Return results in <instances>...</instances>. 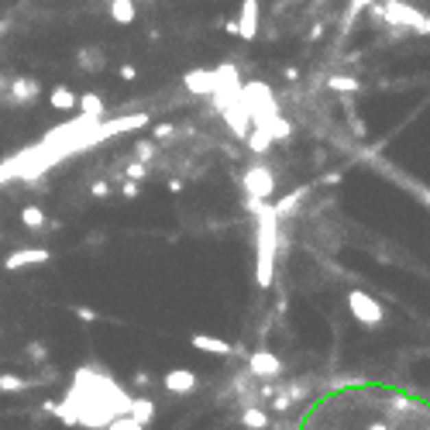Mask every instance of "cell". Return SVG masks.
Here are the masks:
<instances>
[{"instance_id":"12","label":"cell","mask_w":430,"mask_h":430,"mask_svg":"<svg viewBox=\"0 0 430 430\" xmlns=\"http://www.w3.org/2000/svg\"><path fill=\"white\" fill-rule=\"evenodd\" d=\"M245 141H248V148H252L255 155H265V152H272V145H276L272 134H269V128H255V124H252V131H248Z\"/></svg>"},{"instance_id":"29","label":"cell","mask_w":430,"mask_h":430,"mask_svg":"<svg viewBox=\"0 0 430 430\" xmlns=\"http://www.w3.org/2000/svg\"><path fill=\"white\" fill-rule=\"evenodd\" d=\"M176 134V128L172 124H155V141H162V138H172Z\"/></svg>"},{"instance_id":"17","label":"cell","mask_w":430,"mask_h":430,"mask_svg":"<svg viewBox=\"0 0 430 430\" xmlns=\"http://www.w3.org/2000/svg\"><path fill=\"white\" fill-rule=\"evenodd\" d=\"M76 100H80V97H76L69 86H52V93H49V104H52L56 110H73Z\"/></svg>"},{"instance_id":"26","label":"cell","mask_w":430,"mask_h":430,"mask_svg":"<svg viewBox=\"0 0 430 430\" xmlns=\"http://www.w3.org/2000/svg\"><path fill=\"white\" fill-rule=\"evenodd\" d=\"M269 131H272V141H283V138H289V134H293V124L279 114V117L272 121V128H269Z\"/></svg>"},{"instance_id":"1","label":"cell","mask_w":430,"mask_h":430,"mask_svg":"<svg viewBox=\"0 0 430 430\" xmlns=\"http://www.w3.org/2000/svg\"><path fill=\"white\" fill-rule=\"evenodd\" d=\"M255 286L269 289L276 279V252H279V217L269 200L255 206Z\"/></svg>"},{"instance_id":"33","label":"cell","mask_w":430,"mask_h":430,"mask_svg":"<svg viewBox=\"0 0 430 430\" xmlns=\"http://www.w3.org/2000/svg\"><path fill=\"white\" fill-rule=\"evenodd\" d=\"M107 193H110L107 182H93V196H107Z\"/></svg>"},{"instance_id":"20","label":"cell","mask_w":430,"mask_h":430,"mask_svg":"<svg viewBox=\"0 0 430 430\" xmlns=\"http://www.w3.org/2000/svg\"><path fill=\"white\" fill-rule=\"evenodd\" d=\"M241 423H245L248 430H265V427H269V413L259 409V406H245V409H241Z\"/></svg>"},{"instance_id":"32","label":"cell","mask_w":430,"mask_h":430,"mask_svg":"<svg viewBox=\"0 0 430 430\" xmlns=\"http://www.w3.org/2000/svg\"><path fill=\"white\" fill-rule=\"evenodd\" d=\"M134 76H138L134 66H121V80H134Z\"/></svg>"},{"instance_id":"24","label":"cell","mask_w":430,"mask_h":430,"mask_svg":"<svg viewBox=\"0 0 430 430\" xmlns=\"http://www.w3.org/2000/svg\"><path fill=\"white\" fill-rule=\"evenodd\" d=\"M121 176H124V179H134V182H145V179H148V165L134 158V162H128V165L121 169Z\"/></svg>"},{"instance_id":"30","label":"cell","mask_w":430,"mask_h":430,"mask_svg":"<svg viewBox=\"0 0 430 430\" xmlns=\"http://www.w3.org/2000/svg\"><path fill=\"white\" fill-rule=\"evenodd\" d=\"M121 193H124V196H138V182H134V179H124V182H121Z\"/></svg>"},{"instance_id":"13","label":"cell","mask_w":430,"mask_h":430,"mask_svg":"<svg viewBox=\"0 0 430 430\" xmlns=\"http://www.w3.org/2000/svg\"><path fill=\"white\" fill-rule=\"evenodd\" d=\"M307 193H310V186H300V189H293L289 196H283L279 203H272V210H276V217H279V221H283V217H289V213H293V210L300 206V200H303Z\"/></svg>"},{"instance_id":"7","label":"cell","mask_w":430,"mask_h":430,"mask_svg":"<svg viewBox=\"0 0 430 430\" xmlns=\"http://www.w3.org/2000/svg\"><path fill=\"white\" fill-rule=\"evenodd\" d=\"M238 38L255 42L259 38V0H241L238 11Z\"/></svg>"},{"instance_id":"23","label":"cell","mask_w":430,"mask_h":430,"mask_svg":"<svg viewBox=\"0 0 430 430\" xmlns=\"http://www.w3.org/2000/svg\"><path fill=\"white\" fill-rule=\"evenodd\" d=\"M28 385H32V382L21 379V375H14V372L0 375V392H21V389H28Z\"/></svg>"},{"instance_id":"10","label":"cell","mask_w":430,"mask_h":430,"mask_svg":"<svg viewBox=\"0 0 430 430\" xmlns=\"http://www.w3.org/2000/svg\"><path fill=\"white\" fill-rule=\"evenodd\" d=\"M189 344H193L196 351H203V355H231V351H235L231 341H221V337H213V334H193Z\"/></svg>"},{"instance_id":"5","label":"cell","mask_w":430,"mask_h":430,"mask_svg":"<svg viewBox=\"0 0 430 430\" xmlns=\"http://www.w3.org/2000/svg\"><path fill=\"white\" fill-rule=\"evenodd\" d=\"M217 80H221V66L217 69H189L182 76V86L196 97H210L213 90H217Z\"/></svg>"},{"instance_id":"25","label":"cell","mask_w":430,"mask_h":430,"mask_svg":"<svg viewBox=\"0 0 430 430\" xmlns=\"http://www.w3.org/2000/svg\"><path fill=\"white\" fill-rule=\"evenodd\" d=\"M107 430H145V423H138L131 413H121V416H114L107 423Z\"/></svg>"},{"instance_id":"27","label":"cell","mask_w":430,"mask_h":430,"mask_svg":"<svg viewBox=\"0 0 430 430\" xmlns=\"http://www.w3.org/2000/svg\"><path fill=\"white\" fill-rule=\"evenodd\" d=\"M73 313H76L83 324H97V320H100V313H97V310H90V307H76Z\"/></svg>"},{"instance_id":"3","label":"cell","mask_w":430,"mask_h":430,"mask_svg":"<svg viewBox=\"0 0 430 430\" xmlns=\"http://www.w3.org/2000/svg\"><path fill=\"white\" fill-rule=\"evenodd\" d=\"M348 310H351V317H355L358 324H365V327H375V324L385 320L382 303H379L375 296H368L365 289H351V293H348Z\"/></svg>"},{"instance_id":"21","label":"cell","mask_w":430,"mask_h":430,"mask_svg":"<svg viewBox=\"0 0 430 430\" xmlns=\"http://www.w3.org/2000/svg\"><path fill=\"white\" fill-rule=\"evenodd\" d=\"M368 4H372V0H348V11H344V25H341V35H344V32H351L355 18H358L361 11H368Z\"/></svg>"},{"instance_id":"9","label":"cell","mask_w":430,"mask_h":430,"mask_svg":"<svg viewBox=\"0 0 430 430\" xmlns=\"http://www.w3.org/2000/svg\"><path fill=\"white\" fill-rule=\"evenodd\" d=\"M196 372H189V368H169L165 375H162V385L169 389V392H176V396H186V392H193L196 389Z\"/></svg>"},{"instance_id":"28","label":"cell","mask_w":430,"mask_h":430,"mask_svg":"<svg viewBox=\"0 0 430 430\" xmlns=\"http://www.w3.org/2000/svg\"><path fill=\"white\" fill-rule=\"evenodd\" d=\"M272 406H276V409H279V413H286V409H289V406H293V396H289V392H279V396H276V399H272Z\"/></svg>"},{"instance_id":"34","label":"cell","mask_w":430,"mask_h":430,"mask_svg":"<svg viewBox=\"0 0 430 430\" xmlns=\"http://www.w3.org/2000/svg\"><path fill=\"white\" fill-rule=\"evenodd\" d=\"M423 200H427V206H430V193H423Z\"/></svg>"},{"instance_id":"8","label":"cell","mask_w":430,"mask_h":430,"mask_svg":"<svg viewBox=\"0 0 430 430\" xmlns=\"http://www.w3.org/2000/svg\"><path fill=\"white\" fill-rule=\"evenodd\" d=\"M52 255L45 252V248H18V252H11L8 259H4V269L8 272H18V269H25V265H45Z\"/></svg>"},{"instance_id":"6","label":"cell","mask_w":430,"mask_h":430,"mask_svg":"<svg viewBox=\"0 0 430 430\" xmlns=\"http://www.w3.org/2000/svg\"><path fill=\"white\" fill-rule=\"evenodd\" d=\"M248 375H255V379H276V375H283V361L272 351H252L248 355Z\"/></svg>"},{"instance_id":"16","label":"cell","mask_w":430,"mask_h":430,"mask_svg":"<svg viewBox=\"0 0 430 430\" xmlns=\"http://www.w3.org/2000/svg\"><path fill=\"white\" fill-rule=\"evenodd\" d=\"M327 90H331V93H361V80L334 73V76L327 80Z\"/></svg>"},{"instance_id":"4","label":"cell","mask_w":430,"mask_h":430,"mask_svg":"<svg viewBox=\"0 0 430 430\" xmlns=\"http://www.w3.org/2000/svg\"><path fill=\"white\" fill-rule=\"evenodd\" d=\"M241 186H245V193H248L252 200H269V196H272V189H276V176H272V169H269V165L255 162V165H248V169H245Z\"/></svg>"},{"instance_id":"11","label":"cell","mask_w":430,"mask_h":430,"mask_svg":"<svg viewBox=\"0 0 430 430\" xmlns=\"http://www.w3.org/2000/svg\"><path fill=\"white\" fill-rule=\"evenodd\" d=\"M38 93H42V83L35 76H21L11 83V104H32Z\"/></svg>"},{"instance_id":"18","label":"cell","mask_w":430,"mask_h":430,"mask_svg":"<svg viewBox=\"0 0 430 430\" xmlns=\"http://www.w3.org/2000/svg\"><path fill=\"white\" fill-rule=\"evenodd\" d=\"M21 224H25L28 231H42V228H45V210H42L38 203H28V206L21 210Z\"/></svg>"},{"instance_id":"2","label":"cell","mask_w":430,"mask_h":430,"mask_svg":"<svg viewBox=\"0 0 430 430\" xmlns=\"http://www.w3.org/2000/svg\"><path fill=\"white\" fill-rule=\"evenodd\" d=\"M382 21L396 28H409L416 35H430V14H423L420 8L406 4V0H382Z\"/></svg>"},{"instance_id":"14","label":"cell","mask_w":430,"mask_h":430,"mask_svg":"<svg viewBox=\"0 0 430 430\" xmlns=\"http://www.w3.org/2000/svg\"><path fill=\"white\" fill-rule=\"evenodd\" d=\"M134 18H138L134 0H110V21H117V25H131Z\"/></svg>"},{"instance_id":"15","label":"cell","mask_w":430,"mask_h":430,"mask_svg":"<svg viewBox=\"0 0 430 430\" xmlns=\"http://www.w3.org/2000/svg\"><path fill=\"white\" fill-rule=\"evenodd\" d=\"M128 413H131V416H134L138 423H145V427H148V423L155 420V403H152V399H145V396H134V399H131V409H128Z\"/></svg>"},{"instance_id":"22","label":"cell","mask_w":430,"mask_h":430,"mask_svg":"<svg viewBox=\"0 0 430 430\" xmlns=\"http://www.w3.org/2000/svg\"><path fill=\"white\" fill-rule=\"evenodd\" d=\"M134 158H138V162H145V165H148L152 158H158V141H155V138L138 141V145H134Z\"/></svg>"},{"instance_id":"31","label":"cell","mask_w":430,"mask_h":430,"mask_svg":"<svg viewBox=\"0 0 430 430\" xmlns=\"http://www.w3.org/2000/svg\"><path fill=\"white\" fill-rule=\"evenodd\" d=\"M134 382L138 385H152V372H134Z\"/></svg>"},{"instance_id":"19","label":"cell","mask_w":430,"mask_h":430,"mask_svg":"<svg viewBox=\"0 0 430 430\" xmlns=\"http://www.w3.org/2000/svg\"><path fill=\"white\" fill-rule=\"evenodd\" d=\"M76 107H80V110H83L86 117H104V110H107V107H104V97H100V93H83V97L76 100Z\"/></svg>"}]
</instances>
